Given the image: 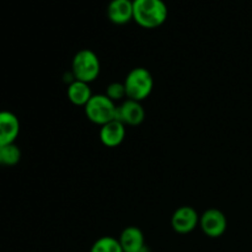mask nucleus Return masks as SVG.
I'll return each mask as SVG.
<instances>
[{"instance_id": "5", "label": "nucleus", "mask_w": 252, "mask_h": 252, "mask_svg": "<svg viewBox=\"0 0 252 252\" xmlns=\"http://www.w3.org/2000/svg\"><path fill=\"white\" fill-rule=\"evenodd\" d=\"M199 226H201L202 231L209 238H220L226 231L228 220L223 212L216 208H211L207 209L199 217Z\"/></svg>"}, {"instance_id": "8", "label": "nucleus", "mask_w": 252, "mask_h": 252, "mask_svg": "<svg viewBox=\"0 0 252 252\" xmlns=\"http://www.w3.org/2000/svg\"><path fill=\"white\" fill-rule=\"evenodd\" d=\"M20 133V121L10 111H0V145L12 144Z\"/></svg>"}, {"instance_id": "11", "label": "nucleus", "mask_w": 252, "mask_h": 252, "mask_svg": "<svg viewBox=\"0 0 252 252\" xmlns=\"http://www.w3.org/2000/svg\"><path fill=\"white\" fill-rule=\"evenodd\" d=\"M123 252H139L145 246L144 234L137 226H127L120 235Z\"/></svg>"}, {"instance_id": "4", "label": "nucleus", "mask_w": 252, "mask_h": 252, "mask_svg": "<svg viewBox=\"0 0 252 252\" xmlns=\"http://www.w3.org/2000/svg\"><path fill=\"white\" fill-rule=\"evenodd\" d=\"M84 110H85L88 120L98 126H103L116 120V116H117V106L115 101L107 97L106 94L93 95Z\"/></svg>"}, {"instance_id": "14", "label": "nucleus", "mask_w": 252, "mask_h": 252, "mask_svg": "<svg viewBox=\"0 0 252 252\" xmlns=\"http://www.w3.org/2000/svg\"><path fill=\"white\" fill-rule=\"evenodd\" d=\"M90 252H123L120 240L113 236H102L91 246Z\"/></svg>"}, {"instance_id": "10", "label": "nucleus", "mask_w": 252, "mask_h": 252, "mask_svg": "<svg viewBox=\"0 0 252 252\" xmlns=\"http://www.w3.org/2000/svg\"><path fill=\"white\" fill-rule=\"evenodd\" d=\"M107 17L112 24L126 25L133 20V0H111Z\"/></svg>"}, {"instance_id": "2", "label": "nucleus", "mask_w": 252, "mask_h": 252, "mask_svg": "<svg viewBox=\"0 0 252 252\" xmlns=\"http://www.w3.org/2000/svg\"><path fill=\"white\" fill-rule=\"evenodd\" d=\"M123 84H125L127 97L142 102L152 94L154 88V79L148 69L138 66L127 74Z\"/></svg>"}, {"instance_id": "16", "label": "nucleus", "mask_w": 252, "mask_h": 252, "mask_svg": "<svg viewBox=\"0 0 252 252\" xmlns=\"http://www.w3.org/2000/svg\"><path fill=\"white\" fill-rule=\"evenodd\" d=\"M139 252H152V251H150V249H149V248H148V246H147V245H145V246H144V248H143V249H142V250H140Z\"/></svg>"}, {"instance_id": "3", "label": "nucleus", "mask_w": 252, "mask_h": 252, "mask_svg": "<svg viewBox=\"0 0 252 252\" xmlns=\"http://www.w3.org/2000/svg\"><path fill=\"white\" fill-rule=\"evenodd\" d=\"M100 71V59L91 49H81L74 56L71 62V73L74 80L90 84L98 78Z\"/></svg>"}, {"instance_id": "15", "label": "nucleus", "mask_w": 252, "mask_h": 252, "mask_svg": "<svg viewBox=\"0 0 252 252\" xmlns=\"http://www.w3.org/2000/svg\"><path fill=\"white\" fill-rule=\"evenodd\" d=\"M106 95L112 101L122 100L126 95V88L123 83H111L106 89Z\"/></svg>"}, {"instance_id": "6", "label": "nucleus", "mask_w": 252, "mask_h": 252, "mask_svg": "<svg viewBox=\"0 0 252 252\" xmlns=\"http://www.w3.org/2000/svg\"><path fill=\"white\" fill-rule=\"evenodd\" d=\"M199 225V216L191 206H182L174 212L171 217V226L176 233L189 234Z\"/></svg>"}, {"instance_id": "7", "label": "nucleus", "mask_w": 252, "mask_h": 252, "mask_svg": "<svg viewBox=\"0 0 252 252\" xmlns=\"http://www.w3.org/2000/svg\"><path fill=\"white\" fill-rule=\"evenodd\" d=\"M145 118V111L142 103L138 101L127 98L122 105L117 106V116L116 120L121 121L125 126L137 127L142 125Z\"/></svg>"}, {"instance_id": "13", "label": "nucleus", "mask_w": 252, "mask_h": 252, "mask_svg": "<svg viewBox=\"0 0 252 252\" xmlns=\"http://www.w3.org/2000/svg\"><path fill=\"white\" fill-rule=\"evenodd\" d=\"M21 160V150L15 143L0 145V166H15Z\"/></svg>"}, {"instance_id": "9", "label": "nucleus", "mask_w": 252, "mask_h": 252, "mask_svg": "<svg viewBox=\"0 0 252 252\" xmlns=\"http://www.w3.org/2000/svg\"><path fill=\"white\" fill-rule=\"evenodd\" d=\"M126 138V126L121 121L113 120L100 128V140L105 147H120Z\"/></svg>"}, {"instance_id": "12", "label": "nucleus", "mask_w": 252, "mask_h": 252, "mask_svg": "<svg viewBox=\"0 0 252 252\" xmlns=\"http://www.w3.org/2000/svg\"><path fill=\"white\" fill-rule=\"evenodd\" d=\"M69 101L75 106H83L85 107L86 103L93 97V91L88 83L79 80H73L68 86L66 90Z\"/></svg>"}, {"instance_id": "1", "label": "nucleus", "mask_w": 252, "mask_h": 252, "mask_svg": "<svg viewBox=\"0 0 252 252\" xmlns=\"http://www.w3.org/2000/svg\"><path fill=\"white\" fill-rule=\"evenodd\" d=\"M167 15L164 0H133V20L143 29H158L165 24Z\"/></svg>"}]
</instances>
